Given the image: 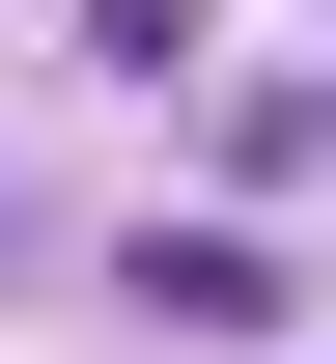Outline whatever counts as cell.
<instances>
[{
  "label": "cell",
  "instance_id": "6da1fadb",
  "mask_svg": "<svg viewBox=\"0 0 336 364\" xmlns=\"http://www.w3.org/2000/svg\"><path fill=\"white\" fill-rule=\"evenodd\" d=\"M141 309L168 336H281V252H252V225H141Z\"/></svg>",
  "mask_w": 336,
  "mask_h": 364
}]
</instances>
